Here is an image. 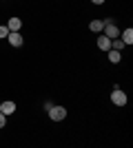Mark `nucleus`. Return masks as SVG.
I'll list each match as a JSON object with an SVG mask.
<instances>
[{
  "label": "nucleus",
  "mask_w": 133,
  "mask_h": 148,
  "mask_svg": "<svg viewBox=\"0 0 133 148\" xmlns=\"http://www.w3.org/2000/svg\"><path fill=\"white\" fill-rule=\"evenodd\" d=\"M49 115H51L53 122H62V119L67 117V108H64V106H51V108H49Z\"/></svg>",
  "instance_id": "1"
},
{
  "label": "nucleus",
  "mask_w": 133,
  "mask_h": 148,
  "mask_svg": "<svg viewBox=\"0 0 133 148\" xmlns=\"http://www.w3.org/2000/svg\"><path fill=\"white\" fill-rule=\"evenodd\" d=\"M104 36L109 38V40H113V38H118L120 36V29H118V27L113 25V22H111V20H104Z\"/></svg>",
  "instance_id": "2"
},
{
  "label": "nucleus",
  "mask_w": 133,
  "mask_h": 148,
  "mask_svg": "<svg viewBox=\"0 0 133 148\" xmlns=\"http://www.w3.org/2000/svg\"><path fill=\"white\" fill-rule=\"evenodd\" d=\"M111 102H113L115 106H124V104H127V95H124V91H120V88L115 86V91L111 93Z\"/></svg>",
  "instance_id": "3"
},
{
  "label": "nucleus",
  "mask_w": 133,
  "mask_h": 148,
  "mask_svg": "<svg viewBox=\"0 0 133 148\" xmlns=\"http://www.w3.org/2000/svg\"><path fill=\"white\" fill-rule=\"evenodd\" d=\"M7 38H9V44H11V47H22V42H25L20 31H11V33H9Z\"/></svg>",
  "instance_id": "4"
},
{
  "label": "nucleus",
  "mask_w": 133,
  "mask_h": 148,
  "mask_svg": "<svg viewBox=\"0 0 133 148\" xmlns=\"http://www.w3.org/2000/svg\"><path fill=\"white\" fill-rule=\"evenodd\" d=\"M98 49L109 51V49H111V40H109L107 36H100V38H98Z\"/></svg>",
  "instance_id": "5"
},
{
  "label": "nucleus",
  "mask_w": 133,
  "mask_h": 148,
  "mask_svg": "<svg viewBox=\"0 0 133 148\" xmlns=\"http://www.w3.org/2000/svg\"><path fill=\"white\" fill-rule=\"evenodd\" d=\"M13 111H16V104H13V102H2V104H0V113H5V115H11Z\"/></svg>",
  "instance_id": "6"
},
{
  "label": "nucleus",
  "mask_w": 133,
  "mask_h": 148,
  "mask_svg": "<svg viewBox=\"0 0 133 148\" xmlns=\"http://www.w3.org/2000/svg\"><path fill=\"white\" fill-rule=\"evenodd\" d=\"M120 36H122V38H120L122 42H124V44H129V47H131V42H133V29H131V27H129L127 31H122Z\"/></svg>",
  "instance_id": "7"
},
{
  "label": "nucleus",
  "mask_w": 133,
  "mask_h": 148,
  "mask_svg": "<svg viewBox=\"0 0 133 148\" xmlns=\"http://www.w3.org/2000/svg\"><path fill=\"white\" fill-rule=\"evenodd\" d=\"M7 27H9V31H20V27H22V20H20V18H9Z\"/></svg>",
  "instance_id": "8"
},
{
  "label": "nucleus",
  "mask_w": 133,
  "mask_h": 148,
  "mask_svg": "<svg viewBox=\"0 0 133 148\" xmlns=\"http://www.w3.org/2000/svg\"><path fill=\"white\" fill-rule=\"evenodd\" d=\"M89 29L93 31V33H100V31L104 29V20H93V22L89 25Z\"/></svg>",
  "instance_id": "9"
},
{
  "label": "nucleus",
  "mask_w": 133,
  "mask_h": 148,
  "mask_svg": "<svg viewBox=\"0 0 133 148\" xmlns=\"http://www.w3.org/2000/svg\"><path fill=\"white\" fill-rule=\"evenodd\" d=\"M120 60H122L120 51H115V49H109V62H111V64H118Z\"/></svg>",
  "instance_id": "10"
},
{
  "label": "nucleus",
  "mask_w": 133,
  "mask_h": 148,
  "mask_svg": "<svg viewBox=\"0 0 133 148\" xmlns=\"http://www.w3.org/2000/svg\"><path fill=\"white\" fill-rule=\"evenodd\" d=\"M111 47H113L115 51H120L122 47H124V42H122V40H118V38H113V40H111Z\"/></svg>",
  "instance_id": "11"
},
{
  "label": "nucleus",
  "mask_w": 133,
  "mask_h": 148,
  "mask_svg": "<svg viewBox=\"0 0 133 148\" xmlns=\"http://www.w3.org/2000/svg\"><path fill=\"white\" fill-rule=\"evenodd\" d=\"M9 33H11V31H9V27H0V40H2V38H7V36H9Z\"/></svg>",
  "instance_id": "12"
},
{
  "label": "nucleus",
  "mask_w": 133,
  "mask_h": 148,
  "mask_svg": "<svg viewBox=\"0 0 133 148\" xmlns=\"http://www.w3.org/2000/svg\"><path fill=\"white\" fill-rule=\"evenodd\" d=\"M5 126H7V115L0 113V128H5Z\"/></svg>",
  "instance_id": "13"
},
{
  "label": "nucleus",
  "mask_w": 133,
  "mask_h": 148,
  "mask_svg": "<svg viewBox=\"0 0 133 148\" xmlns=\"http://www.w3.org/2000/svg\"><path fill=\"white\" fill-rule=\"evenodd\" d=\"M91 2H93V5H102V2H104V0H91Z\"/></svg>",
  "instance_id": "14"
}]
</instances>
